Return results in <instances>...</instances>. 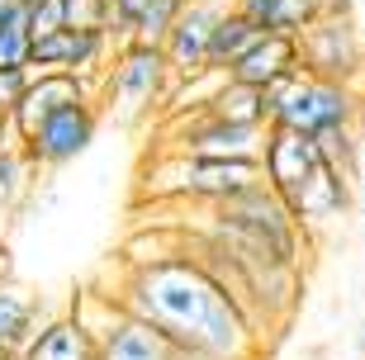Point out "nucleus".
Listing matches in <instances>:
<instances>
[{
	"label": "nucleus",
	"instance_id": "nucleus-1",
	"mask_svg": "<svg viewBox=\"0 0 365 360\" xmlns=\"http://www.w3.org/2000/svg\"><path fill=\"white\" fill-rule=\"evenodd\" d=\"M119 299L133 318L152 322L180 346L209 351L218 360H257V322L247 313L242 294L228 289L200 256L166 252L152 261H128Z\"/></svg>",
	"mask_w": 365,
	"mask_h": 360
},
{
	"label": "nucleus",
	"instance_id": "nucleus-2",
	"mask_svg": "<svg viewBox=\"0 0 365 360\" xmlns=\"http://www.w3.org/2000/svg\"><path fill=\"white\" fill-rule=\"evenodd\" d=\"M261 100H266V128L280 123V128H294V133L318 143V138H327V133L356 128L361 86L294 71V76H284V81H271V86L261 91Z\"/></svg>",
	"mask_w": 365,
	"mask_h": 360
},
{
	"label": "nucleus",
	"instance_id": "nucleus-3",
	"mask_svg": "<svg viewBox=\"0 0 365 360\" xmlns=\"http://www.w3.org/2000/svg\"><path fill=\"white\" fill-rule=\"evenodd\" d=\"M148 190L157 200H190V204H223L252 185H266L261 161L242 157H190V152H166L148 166Z\"/></svg>",
	"mask_w": 365,
	"mask_h": 360
},
{
	"label": "nucleus",
	"instance_id": "nucleus-4",
	"mask_svg": "<svg viewBox=\"0 0 365 360\" xmlns=\"http://www.w3.org/2000/svg\"><path fill=\"white\" fill-rule=\"evenodd\" d=\"M166 86H171V67H166L162 48H152V43H119L114 48V62L105 67L100 76V109H119L123 119H138V114H148L157 100H166Z\"/></svg>",
	"mask_w": 365,
	"mask_h": 360
},
{
	"label": "nucleus",
	"instance_id": "nucleus-5",
	"mask_svg": "<svg viewBox=\"0 0 365 360\" xmlns=\"http://www.w3.org/2000/svg\"><path fill=\"white\" fill-rule=\"evenodd\" d=\"M294 48H299V71L365 86V29L356 19L318 14L313 24L294 34Z\"/></svg>",
	"mask_w": 365,
	"mask_h": 360
},
{
	"label": "nucleus",
	"instance_id": "nucleus-6",
	"mask_svg": "<svg viewBox=\"0 0 365 360\" xmlns=\"http://www.w3.org/2000/svg\"><path fill=\"white\" fill-rule=\"evenodd\" d=\"M95 133H100V105H95V100H76V105L53 109L29 138H19V147H24V157H29L34 171H38V166L53 171V166H67V161L81 157L86 147L95 143Z\"/></svg>",
	"mask_w": 365,
	"mask_h": 360
},
{
	"label": "nucleus",
	"instance_id": "nucleus-7",
	"mask_svg": "<svg viewBox=\"0 0 365 360\" xmlns=\"http://www.w3.org/2000/svg\"><path fill=\"white\" fill-rule=\"evenodd\" d=\"M261 138H266V128H247V123L214 119L209 109L176 114V123H171V152H190V157H242V161H257L261 157Z\"/></svg>",
	"mask_w": 365,
	"mask_h": 360
},
{
	"label": "nucleus",
	"instance_id": "nucleus-8",
	"mask_svg": "<svg viewBox=\"0 0 365 360\" xmlns=\"http://www.w3.org/2000/svg\"><path fill=\"white\" fill-rule=\"evenodd\" d=\"M109 57V34L105 29H53L43 38L29 43V71H71L91 86V76H105V62Z\"/></svg>",
	"mask_w": 365,
	"mask_h": 360
},
{
	"label": "nucleus",
	"instance_id": "nucleus-9",
	"mask_svg": "<svg viewBox=\"0 0 365 360\" xmlns=\"http://www.w3.org/2000/svg\"><path fill=\"white\" fill-rule=\"evenodd\" d=\"M76 100H95L91 86H86L81 76H71V71H34L29 86H24V95H19V105H14L10 119H5V123H10V133H14V143L34 133L53 109L76 105Z\"/></svg>",
	"mask_w": 365,
	"mask_h": 360
},
{
	"label": "nucleus",
	"instance_id": "nucleus-10",
	"mask_svg": "<svg viewBox=\"0 0 365 360\" xmlns=\"http://www.w3.org/2000/svg\"><path fill=\"white\" fill-rule=\"evenodd\" d=\"M261 175H266V185L275 190V195H289V190L304 180V175L318 166V143L304 133H294V128H280V123H271L266 128V138H261Z\"/></svg>",
	"mask_w": 365,
	"mask_h": 360
},
{
	"label": "nucleus",
	"instance_id": "nucleus-11",
	"mask_svg": "<svg viewBox=\"0 0 365 360\" xmlns=\"http://www.w3.org/2000/svg\"><path fill=\"white\" fill-rule=\"evenodd\" d=\"M214 19H218L214 5H185V10L176 14L171 34L162 38V57H166V67H171V76H190V71L209 67Z\"/></svg>",
	"mask_w": 365,
	"mask_h": 360
},
{
	"label": "nucleus",
	"instance_id": "nucleus-12",
	"mask_svg": "<svg viewBox=\"0 0 365 360\" xmlns=\"http://www.w3.org/2000/svg\"><path fill=\"white\" fill-rule=\"evenodd\" d=\"M14 360H100V341L81 332L71 313H57L34 327V336L14 351Z\"/></svg>",
	"mask_w": 365,
	"mask_h": 360
},
{
	"label": "nucleus",
	"instance_id": "nucleus-13",
	"mask_svg": "<svg viewBox=\"0 0 365 360\" xmlns=\"http://www.w3.org/2000/svg\"><path fill=\"white\" fill-rule=\"evenodd\" d=\"M294 71H299V48H294V38H289V34H261V38L228 67V76L242 81V86L266 91L271 81H284V76H294Z\"/></svg>",
	"mask_w": 365,
	"mask_h": 360
},
{
	"label": "nucleus",
	"instance_id": "nucleus-14",
	"mask_svg": "<svg viewBox=\"0 0 365 360\" xmlns=\"http://www.w3.org/2000/svg\"><path fill=\"white\" fill-rule=\"evenodd\" d=\"M171 351H176V341L133 313L100 341V360H171Z\"/></svg>",
	"mask_w": 365,
	"mask_h": 360
},
{
	"label": "nucleus",
	"instance_id": "nucleus-15",
	"mask_svg": "<svg viewBox=\"0 0 365 360\" xmlns=\"http://www.w3.org/2000/svg\"><path fill=\"white\" fill-rule=\"evenodd\" d=\"M232 5H237L261 34H289V38L323 14L318 0H232Z\"/></svg>",
	"mask_w": 365,
	"mask_h": 360
},
{
	"label": "nucleus",
	"instance_id": "nucleus-16",
	"mask_svg": "<svg viewBox=\"0 0 365 360\" xmlns=\"http://www.w3.org/2000/svg\"><path fill=\"white\" fill-rule=\"evenodd\" d=\"M43 322V304L29 289L0 280V351H19Z\"/></svg>",
	"mask_w": 365,
	"mask_h": 360
},
{
	"label": "nucleus",
	"instance_id": "nucleus-17",
	"mask_svg": "<svg viewBox=\"0 0 365 360\" xmlns=\"http://www.w3.org/2000/svg\"><path fill=\"white\" fill-rule=\"evenodd\" d=\"M261 38V29L247 19L237 5H228V10H218V19H214V38H209V67H218V71H228L237 57L252 48V43Z\"/></svg>",
	"mask_w": 365,
	"mask_h": 360
},
{
	"label": "nucleus",
	"instance_id": "nucleus-18",
	"mask_svg": "<svg viewBox=\"0 0 365 360\" xmlns=\"http://www.w3.org/2000/svg\"><path fill=\"white\" fill-rule=\"evenodd\" d=\"M209 114L214 119H228V123H247V128H266V100H261L257 86H242V81H223L218 95L209 100Z\"/></svg>",
	"mask_w": 365,
	"mask_h": 360
},
{
	"label": "nucleus",
	"instance_id": "nucleus-19",
	"mask_svg": "<svg viewBox=\"0 0 365 360\" xmlns=\"http://www.w3.org/2000/svg\"><path fill=\"white\" fill-rule=\"evenodd\" d=\"M67 313L76 318V327H81V332L95 336V341H105V336L114 332L123 318H128V308H123L119 294H100V289H81L76 299H71Z\"/></svg>",
	"mask_w": 365,
	"mask_h": 360
},
{
	"label": "nucleus",
	"instance_id": "nucleus-20",
	"mask_svg": "<svg viewBox=\"0 0 365 360\" xmlns=\"http://www.w3.org/2000/svg\"><path fill=\"white\" fill-rule=\"evenodd\" d=\"M29 180H34V166H29L24 147L14 143V133L5 128L0 133V204H14L29 190Z\"/></svg>",
	"mask_w": 365,
	"mask_h": 360
},
{
	"label": "nucleus",
	"instance_id": "nucleus-21",
	"mask_svg": "<svg viewBox=\"0 0 365 360\" xmlns=\"http://www.w3.org/2000/svg\"><path fill=\"white\" fill-rule=\"evenodd\" d=\"M180 10H185V0H148V5L138 10V19L128 24V38L162 48V38L171 34V24H176V14H180Z\"/></svg>",
	"mask_w": 365,
	"mask_h": 360
},
{
	"label": "nucleus",
	"instance_id": "nucleus-22",
	"mask_svg": "<svg viewBox=\"0 0 365 360\" xmlns=\"http://www.w3.org/2000/svg\"><path fill=\"white\" fill-rule=\"evenodd\" d=\"M62 14H67L71 29H105L109 34V0H62Z\"/></svg>",
	"mask_w": 365,
	"mask_h": 360
},
{
	"label": "nucleus",
	"instance_id": "nucleus-23",
	"mask_svg": "<svg viewBox=\"0 0 365 360\" xmlns=\"http://www.w3.org/2000/svg\"><path fill=\"white\" fill-rule=\"evenodd\" d=\"M29 24L24 14L14 19L10 29H0V67H29Z\"/></svg>",
	"mask_w": 365,
	"mask_h": 360
},
{
	"label": "nucleus",
	"instance_id": "nucleus-24",
	"mask_svg": "<svg viewBox=\"0 0 365 360\" xmlns=\"http://www.w3.org/2000/svg\"><path fill=\"white\" fill-rule=\"evenodd\" d=\"M29 76H34L29 67H0V114H5V119H10V109L19 105V95H24Z\"/></svg>",
	"mask_w": 365,
	"mask_h": 360
},
{
	"label": "nucleus",
	"instance_id": "nucleus-25",
	"mask_svg": "<svg viewBox=\"0 0 365 360\" xmlns=\"http://www.w3.org/2000/svg\"><path fill=\"white\" fill-rule=\"evenodd\" d=\"M351 190H356V200H361V209H365V143H361V161H356V180H351Z\"/></svg>",
	"mask_w": 365,
	"mask_h": 360
},
{
	"label": "nucleus",
	"instance_id": "nucleus-26",
	"mask_svg": "<svg viewBox=\"0 0 365 360\" xmlns=\"http://www.w3.org/2000/svg\"><path fill=\"white\" fill-rule=\"evenodd\" d=\"M171 360H218V356H209V351H195V346H180V341H176Z\"/></svg>",
	"mask_w": 365,
	"mask_h": 360
},
{
	"label": "nucleus",
	"instance_id": "nucleus-27",
	"mask_svg": "<svg viewBox=\"0 0 365 360\" xmlns=\"http://www.w3.org/2000/svg\"><path fill=\"white\" fill-rule=\"evenodd\" d=\"M356 133H361V143H365V86H361V105H356Z\"/></svg>",
	"mask_w": 365,
	"mask_h": 360
},
{
	"label": "nucleus",
	"instance_id": "nucleus-28",
	"mask_svg": "<svg viewBox=\"0 0 365 360\" xmlns=\"http://www.w3.org/2000/svg\"><path fill=\"white\" fill-rule=\"evenodd\" d=\"M185 5H214V10H228L232 0H185Z\"/></svg>",
	"mask_w": 365,
	"mask_h": 360
},
{
	"label": "nucleus",
	"instance_id": "nucleus-29",
	"mask_svg": "<svg viewBox=\"0 0 365 360\" xmlns=\"http://www.w3.org/2000/svg\"><path fill=\"white\" fill-rule=\"evenodd\" d=\"M356 24L365 29V0H356Z\"/></svg>",
	"mask_w": 365,
	"mask_h": 360
},
{
	"label": "nucleus",
	"instance_id": "nucleus-30",
	"mask_svg": "<svg viewBox=\"0 0 365 360\" xmlns=\"http://www.w3.org/2000/svg\"><path fill=\"white\" fill-rule=\"evenodd\" d=\"M356 351H361V356H365V322H361V336H356Z\"/></svg>",
	"mask_w": 365,
	"mask_h": 360
},
{
	"label": "nucleus",
	"instance_id": "nucleus-31",
	"mask_svg": "<svg viewBox=\"0 0 365 360\" xmlns=\"http://www.w3.org/2000/svg\"><path fill=\"white\" fill-rule=\"evenodd\" d=\"M0 360H14V351H0Z\"/></svg>",
	"mask_w": 365,
	"mask_h": 360
},
{
	"label": "nucleus",
	"instance_id": "nucleus-32",
	"mask_svg": "<svg viewBox=\"0 0 365 360\" xmlns=\"http://www.w3.org/2000/svg\"><path fill=\"white\" fill-rule=\"evenodd\" d=\"M5 128H10V123H5V114H0V133H5Z\"/></svg>",
	"mask_w": 365,
	"mask_h": 360
},
{
	"label": "nucleus",
	"instance_id": "nucleus-33",
	"mask_svg": "<svg viewBox=\"0 0 365 360\" xmlns=\"http://www.w3.org/2000/svg\"><path fill=\"white\" fill-rule=\"evenodd\" d=\"M0 227H5V204H0Z\"/></svg>",
	"mask_w": 365,
	"mask_h": 360
},
{
	"label": "nucleus",
	"instance_id": "nucleus-34",
	"mask_svg": "<svg viewBox=\"0 0 365 360\" xmlns=\"http://www.w3.org/2000/svg\"><path fill=\"white\" fill-rule=\"evenodd\" d=\"M309 360H323V351H313V356H309Z\"/></svg>",
	"mask_w": 365,
	"mask_h": 360
}]
</instances>
